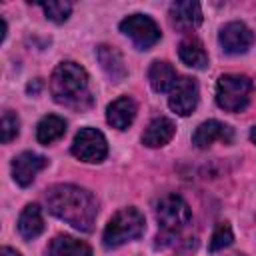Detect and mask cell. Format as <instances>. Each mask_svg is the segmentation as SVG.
Wrapping results in <instances>:
<instances>
[{"instance_id": "6da1fadb", "label": "cell", "mask_w": 256, "mask_h": 256, "mask_svg": "<svg viewBox=\"0 0 256 256\" xmlns=\"http://www.w3.org/2000/svg\"><path fill=\"white\" fill-rule=\"evenodd\" d=\"M46 206L48 210L64 220L66 224L74 226L80 232H90L96 220V200L94 196L74 184H56L46 192Z\"/></svg>"}, {"instance_id": "7a4b0ae2", "label": "cell", "mask_w": 256, "mask_h": 256, "mask_svg": "<svg viewBox=\"0 0 256 256\" xmlns=\"http://www.w3.org/2000/svg\"><path fill=\"white\" fill-rule=\"evenodd\" d=\"M50 92L54 100L66 108L86 110L92 106L88 74L76 62H62L54 68L50 78Z\"/></svg>"}, {"instance_id": "3957f363", "label": "cell", "mask_w": 256, "mask_h": 256, "mask_svg": "<svg viewBox=\"0 0 256 256\" xmlns=\"http://www.w3.org/2000/svg\"><path fill=\"white\" fill-rule=\"evenodd\" d=\"M144 232V216L138 208H122L118 210L104 228L102 242L106 248H118L126 242L140 238Z\"/></svg>"}, {"instance_id": "277c9868", "label": "cell", "mask_w": 256, "mask_h": 256, "mask_svg": "<svg viewBox=\"0 0 256 256\" xmlns=\"http://www.w3.org/2000/svg\"><path fill=\"white\" fill-rule=\"evenodd\" d=\"M252 94V80L244 74H222L216 82V102L226 112H242Z\"/></svg>"}, {"instance_id": "5b68a950", "label": "cell", "mask_w": 256, "mask_h": 256, "mask_svg": "<svg viewBox=\"0 0 256 256\" xmlns=\"http://www.w3.org/2000/svg\"><path fill=\"white\" fill-rule=\"evenodd\" d=\"M154 212H156L158 226L164 232H170V234L180 232L190 222V218H192L188 204L178 194H166V196H162L156 202Z\"/></svg>"}, {"instance_id": "8992f818", "label": "cell", "mask_w": 256, "mask_h": 256, "mask_svg": "<svg viewBox=\"0 0 256 256\" xmlns=\"http://www.w3.org/2000/svg\"><path fill=\"white\" fill-rule=\"evenodd\" d=\"M120 32L128 36L138 50H148L160 40L158 24L146 14H132L120 22Z\"/></svg>"}, {"instance_id": "52a82bcc", "label": "cell", "mask_w": 256, "mask_h": 256, "mask_svg": "<svg viewBox=\"0 0 256 256\" xmlns=\"http://www.w3.org/2000/svg\"><path fill=\"white\" fill-rule=\"evenodd\" d=\"M72 154L82 162H102L108 154L106 138L96 128H82L72 142Z\"/></svg>"}, {"instance_id": "ba28073f", "label": "cell", "mask_w": 256, "mask_h": 256, "mask_svg": "<svg viewBox=\"0 0 256 256\" xmlns=\"http://www.w3.org/2000/svg\"><path fill=\"white\" fill-rule=\"evenodd\" d=\"M218 42L226 54H246L254 44V32L244 22H228L220 28Z\"/></svg>"}, {"instance_id": "9c48e42d", "label": "cell", "mask_w": 256, "mask_h": 256, "mask_svg": "<svg viewBox=\"0 0 256 256\" xmlns=\"http://www.w3.org/2000/svg\"><path fill=\"white\" fill-rule=\"evenodd\" d=\"M198 82L190 76H182L174 82L168 104L172 112H176L178 116H190L198 104Z\"/></svg>"}, {"instance_id": "30bf717a", "label": "cell", "mask_w": 256, "mask_h": 256, "mask_svg": "<svg viewBox=\"0 0 256 256\" xmlns=\"http://www.w3.org/2000/svg\"><path fill=\"white\" fill-rule=\"evenodd\" d=\"M232 140H234V130L220 120H206L192 134V144L196 148H208L214 142L232 144Z\"/></svg>"}, {"instance_id": "8fae6325", "label": "cell", "mask_w": 256, "mask_h": 256, "mask_svg": "<svg viewBox=\"0 0 256 256\" xmlns=\"http://www.w3.org/2000/svg\"><path fill=\"white\" fill-rule=\"evenodd\" d=\"M48 160L34 152H22L12 160V178L20 186H30L36 178V174L46 168Z\"/></svg>"}, {"instance_id": "7c38bea8", "label": "cell", "mask_w": 256, "mask_h": 256, "mask_svg": "<svg viewBox=\"0 0 256 256\" xmlns=\"http://www.w3.org/2000/svg\"><path fill=\"white\" fill-rule=\"evenodd\" d=\"M168 16H170V24L176 30L188 32V30H194L202 22V8L198 2H192V0L174 2V4H170Z\"/></svg>"}, {"instance_id": "4fadbf2b", "label": "cell", "mask_w": 256, "mask_h": 256, "mask_svg": "<svg viewBox=\"0 0 256 256\" xmlns=\"http://www.w3.org/2000/svg\"><path fill=\"white\" fill-rule=\"evenodd\" d=\"M134 116H136V104L128 96L116 98L106 108V120L116 130H126L134 122Z\"/></svg>"}, {"instance_id": "5bb4252c", "label": "cell", "mask_w": 256, "mask_h": 256, "mask_svg": "<svg viewBox=\"0 0 256 256\" xmlns=\"http://www.w3.org/2000/svg\"><path fill=\"white\" fill-rule=\"evenodd\" d=\"M174 132H176V124L166 116H158L146 126L142 134V144L148 148H160L172 140Z\"/></svg>"}, {"instance_id": "9a60e30c", "label": "cell", "mask_w": 256, "mask_h": 256, "mask_svg": "<svg viewBox=\"0 0 256 256\" xmlns=\"http://www.w3.org/2000/svg\"><path fill=\"white\" fill-rule=\"evenodd\" d=\"M96 56H98V62H100L102 70L108 74V78L112 82H122L126 78L128 70H126V64H124V58L114 46L100 44L96 48Z\"/></svg>"}, {"instance_id": "2e32d148", "label": "cell", "mask_w": 256, "mask_h": 256, "mask_svg": "<svg viewBox=\"0 0 256 256\" xmlns=\"http://www.w3.org/2000/svg\"><path fill=\"white\" fill-rule=\"evenodd\" d=\"M18 232L26 240H34L44 232V218L38 204H28L18 218Z\"/></svg>"}, {"instance_id": "e0dca14e", "label": "cell", "mask_w": 256, "mask_h": 256, "mask_svg": "<svg viewBox=\"0 0 256 256\" xmlns=\"http://www.w3.org/2000/svg\"><path fill=\"white\" fill-rule=\"evenodd\" d=\"M48 256H92V250L86 242L76 240L68 234H60L50 242Z\"/></svg>"}, {"instance_id": "ac0fdd59", "label": "cell", "mask_w": 256, "mask_h": 256, "mask_svg": "<svg viewBox=\"0 0 256 256\" xmlns=\"http://www.w3.org/2000/svg\"><path fill=\"white\" fill-rule=\"evenodd\" d=\"M178 56H180V60H182L186 66H190V68L204 70V68L208 66V54H206L202 42L196 40V38H186V40H182L180 46H178Z\"/></svg>"}, {"instance_id": "d6986e66", "label": "cell", "mask_w": 256, "mask_h": 256, "mask_svg": "<svg viewBox=\"0 0 256 256\" xmlns=\"http://www.w3.org/2000/svg\"><path fill=\"white\" fill-rule=\"evenodd\" d=\"M148 80L156 92H168V90H172V86L176 82V72L168 62L156 60L148 68Z\"/></svg>"}, {"instance_id": "ffe728a7", "label": "cell", "mask_w": 256, "mask_h": 256, "mask_svg": "<svg viewBox=\"0 0 256 256\" xmlns=\"http://www.w3.org/2000/svg\"><path fill=\"white\" fill-rule=\"evenodd\" d=\"M64 132H66V122H64V118H60V116H56V114L44 116V118L38 122V126H36V138H38V142L44 144V146H48V144L60 140V138L64 136Z\"/></svg>"}, {"instance_id": "44dd1931", "label": "cell", "mask_w": 256, "mask_h": 256, "mask_svg": "<svg viewBox=\"0 0 256 256\" xmlns=\"http://www.w3.org/2000/svg\"><path fill=\"white\" fill-rule=\"evenodd\" d=\"M38 6L44 10L46 18L56 22V24H62L68 20L70 12H72V4L70 2H62V0H48V2H38Z\"/></svg>"}, {"instance_id": "7402d4cb", "label": "cell", "mask_w": 256, "mask_h": 256, "mask_svg": "<svg viewBox=\"0 0 256 256\" xmlns=\"http://www.w3.org/2000/svg\"><path fill=\"white\" fill-rule=\"evenodd\" d=\"M232 240H234V234H232L230 224L222 222V224H218L216 230L212 232V238H210V242H208V248H210V252H216V250H222V248L230 246Z\"/></svg>"}, {"instance_id": "603a6c76", "label": "cell", "mask_w": 256, "mask_h": 256, "mask_svg": "<svg viewBox=\"0 0 256 256\" xmlns=\"http://www.w3.org/2000/svg\"><path fill=\"white\" fill-rule=\"evenodd\" d=\"M0 132H2V144H8V142H12L18 136V132H20V120H18V116L12 110H4Z\"/></svg>"}, {"instance_id": "cb8c5ba5", "label": "cell", "mask_w": 256, "mask_h": 256, "mask_svg": "<svg viewBox=\"0 0 256 256\" xmlns=\"http://www.w3.org/2000/svg\"><path fill=\"white\" fill-rule=\"evenodd\" d=\"M0 256H22L20 252H16L14 248H8V246H4L2 250H0Z\"/></svg>"}, {"instance_id": "d4e9b609", "label": "cell", "mask_w": 256, "mask_h": 256, "mask_svg": "<svg viewBox=\"0 0 256 256\" xmlns=\"http://www.w3.org/2000/svg\"><path fill=\"white\" fill-rule=\"evenodd\" d=\"M38 88H40V80H36V82H34V86H32V84L28 86V90H30V92H38Z\"/></svg>"}, {"instance_id": "484cf974", "label": "cell", "mask_w": 256, "mask_h": 256, "mask_svg": "<svg viewBox=\"0 0 256 256\" xmlns=\"http://www.w3.org/2000/svg\"><path fill=\"white\" fill-rule=\"evenodd\" d=\"M250 140L256 144V126H252V128H250Z\"/></svg>"}]
</instances>
